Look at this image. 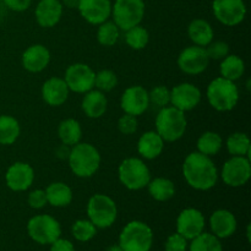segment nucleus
<instances>
[{
	"mask_svg": "<svg viewBox=\"0 0 251 251\" xmlns=\"http://www.w3.org/2000/svg\"><path fill=\"white\" fill-rule=\"evenodd\" d=\"M223 140L220 134L215 131H206L198 139V152L208 157L216 156L221 151Z\"/></svg>",
	"mask_w": 251,
	"mask_h": 251,
	"instance_id": "nucleus-31",
	"label": "nucleus"
},
{
	"mask_svg": "<svg viewBox=\"0 0 251 251\" xmlns=\"http://www.w3.org/2000/svg\"><path fill=\"white\" fill-rule=\"evenodd\" d=\"M50 251H75L73 243L66 239L58 238L50 244Z\"/></svg>",
	"mask_w": 251,
	"mask_h": 251,
	"instance_id": "nucleus-44",
	"label": "nucleus"
},
{
	"mask_svg": "<svg viewBox=\"0 0 251 251\" xmlns=\"http://www.w3.org/2000/svg\"><path fill=\"white\" fill-rule=\"evenodd\" d=\"M27 232L32 240L42 245H48L60 238L61 228L58 221L49 215H38L27 223Z\"/></svg>",
	"mask_w": 251,
	"mask_h": 251,
	"instance_id": "nucleus-9",
	"label": "nucleus"
},
{
	"mask_svg": "<svg viewBox=\"0 0 251 251\" xmlns=\"http://www.w3.org/2000/svg\"><path fill=\"white\" fill-rule=\"evenodd\" d=\"M97 228L90 220H78L73 226V235L78 242H88L95 238Z\"/></svg>",
	"mask_w": 251,
	"mask_h": 251,
	"instance_id": "nucleus-36",
	"label": "nucleus"
},
{
	"mask_svg": "<svg viewBox=\"0 0 251 251\" xmlns=\"http://www.w3.org/2000/svg\"><path fill=\"white\" fill-rule=\"evenodd\" d=\"M149 41V31L141 25H137V26H134L125 31V42L134 50H141V49L146 48Z\"/></svg>",
	"mask_w": 251,
	"mask_h": 251,
	"instance_id": "nucleus-33",
	"label": "nucleus"
},
{
	"mask_svg": "<svg viewBox=\"0 0 251 251\" xmlns=\"http://www.w3.org/2000/svg\"><path fill=\"white\" fill-rule=\"evenodd\" d=\"M137 126H139L137 118L135 115L126 114V113L123 117H120L119 122H118V129L124 135L135 134L137 131Z\"/></svg>",
	"mask_w": 251,
	"mask_h": 251,
	"instance_id": "nucleus-40",
	"label": "nucleus"
},
{
	"mask_svg": "<svg viewBox=\"0 0 251 251\" xmlns=\"http://www.w3.org/2000/svg\"><path fill=\"white\" fill-rule=\"evenodd\" d=\"M97 39L100 44L104 47H112L117 44L120 36V28L113 21H105L98 25Z\"/></svg>",
	"mask_w": 251,
	"mask_h": 251,
	"instance_id": "nucleus-34",
	"label": "nucleus"
},
{
	"mask_svg": "<svg viewBox=\"0 0 251 251\" xmlns=\"http://www.w3.org/2000/svg\"><path fill=\"white\" fill-rule=\"evenodd\" d=\"M20 124L16 118L11 115H0V145L9 146L19 139Z\"/></svg>",
	"mask_w": 251,
	"mask_h": 251,
	"instance_id": "nucleus-30",
	"label": "nucleus"
},
{
	"mask_svg": "<svg viewBox=\"0 0 251 251\" xmlns=\"http://www.w3.org/2000/svg\"><path fill=\"white\" fill-rule=\"evenodd\" d=\"M27 202L34 210H41V208H43L48 203L46 191L42 190V189H36V190L31 191L28 194V198H27Z\"/></svg>",
	"mask_w": 251,
	"mask_h": 251,
	"instance_id": "nucleus-42",
	"label": "nucleus"
},
{
	"mask_svg": "<svg viewBox=\"0 0 251 251\" xmlns=\"http://www.w3.org/2000/svg\"><path fill=\"white\" fill-rule=\"evenodd\" d=\"M188 247V240L179 233L169 235L166 242V251H185Z\"/></svg>",
	"mask_w": 251,
	"mask_h": 251,
	"instance_id": "nucleus-41",
	"label": "nucleus"
},
{
	"mask_svg": "<svg viewBox=\"0 0 251 251\" xmlns=\"http://www.w3.org/2000/svg\"><path fill=\"white\" fill-rule=\"evenodd\" d=\"M212 11L216 19L225 26H237L247 16L244 0H213Z\"/></svg>",
	"mask_w": 251,
	"mask_h": 251,
	"instance_id": "nucleus-11",
	"label": "nucleus"
},
{
	"mask_svg": "<svg viewBox=\"0 0 251 251\" xmlns=\"http://www.w3.org/2000/svg\"><path fill=\"white\" fill-rule=\"evenodd\" d=\"M206 97L213 109L218 112H229L239 102V90L234 81L216 77L210 82L206 91Z\"/></svg>",
	"mask_w": 251,
	"mask_h": 251,
	"instance_id": "nucleus-4",
	"label": "nucleus"
},
{
	"mask_svg": "<svg viewBox=\"0 0 251 251\" xmlns=\"http://www.w3.org/2000/svg\"><path fill=\"white\" fill-rule=\"evenodd\" d=\"M183 176L189 186L199 191H207L217 184L218 169L211 157L191 152L184 159Z\"/></svg>",
	"mask_w": 251,
	"mask_h": 251,
	"instance_id": "nucleus-1",
	"label": "nucleus"
},
{
	"mask_svg": "<svg viewBox=\"0 0 251 251\" xmlns=\"http://www.w3.org/2000/svg\"><path fill=\"white\" fill-rule=\"evenodd\" d=\"M119 180L129 190H141L147 188L151 180V172L142 159L136 157L125 158L118 169Z\"/></svg>",
	"mask_w": 251,
	"mask_h": 251,
	"instance_id": "nucleus-6",
	"label": "nucleus"
},
{
	"mask_svg": "<svg viewBox=\"0 0 251 251\" xmlns=\"http://www.w3.org/2000/svg\"><path fill=\"white\" fill-rule=\"evenodd\" d=\"M188 126L185 113L173 105L161 108L156 117V132L164 142H176L184 136Z\"/></svg>",
	"mask_w": 251,
	"mask_h": 251,
	"instance_id": "nucleus-3",
	"label": "nucleus"
},
{
	"mask_svg": "<svg viewBox=\"0 0 251 251\" xmlns=\"http://www.w3.org/2000/svg\"><path fill=\"white\" fill-rule=\"evenodd\" d=\"M107 251H124V250L120 248V245H112V247L108 248Z\"/></svg>",
	"mask_w": 251,
	"mask_h": 251,
	"instance_id": "nucleus-46",
	"label": "nucleus"
},
{
	"mask_svg": "<svg viewBox=\"0 0 251 251\" xmlns=\"http://www.w3.org/2000/svg\"><path fill=\"white\" fill-rule=\"evenodd\" d=\"M77 10L91 25H100L112 16L110 0H80Z\"/></svg>",
	"mask_w": 251,
	"mask_h": 251,
	"instance_id": "nucleus-18",
	"label": "nucleus"
},
{
	"mask_svg": "<svg viewBox=\"0 0 251 251\" xmlns=\"http://www.w3.org/2000/svg\"><path fill=\"white\" fill-rule=\"evenodd\" d=\"M64 6L60 0H39L34 16L37 24L44 28L54 27L63 16Z\"/></svg>",
	"mask_w": 251,
	"mask_h": 251,
	"instance_id": "nucleus-19",
	"label": "nucleus"
},
{
	"mask_svg": "<svg viewBox=\"0 0 251 251\" xmlns=\"http://www.w3.org/2000/svg\"><path fill=\"white\" fill-rule=\"evenodd\" d=\"M68 85L65 80L60 77H50L42 86V98L50 107H59L68 100Z\"/></svg>",
	"mask_w": 251,
	"mask_h": 251,
	"instance_id": "nucleus-20",
	"label": "nucleus"
},
{
	"mask_svg": "<svg viewBox=\"0 0 251 251\" xmlns=\"http://www.w3.org/2000/svg\"><path fill=\"white\" fill-rule=\"evenodd\" d=\"M149 194L151 198H153L156 201H168L176 195V185L171 179L167 178H156L153 180H150L149 185Z\"/></svg>",
	"mask_w": 251,
	"mask_h": 251,
	"instance_id": "nucleus-29",
	"label": "nucleus"
},
{
	"mask_svg": "<svg viewBox=\"0 0 251 251\" xmlns=\"http://www.w3.org/2000/svg\"><path fill=\"white\" fill-rule=\"evenodd\" d=\"M190 251H222V244L216 235L202 232L191 240Z\"/></svg>",
	"mask_w": 251,
	"mask_h": 251,
	"instance_id": "nucleus-35",
	"label": "nucleus"
},
{
	"mask_svg": "<svg viewBox=\"0 0 251 251\" xmlns=\"http://www.w3.org/2000/svg\"><path fill=\"white\" fill-rule=\"evenodd\" d=\"M144 0H115L112 5L113 22L120 31H127L141 24L145 16Z\"/></svg>",
	"mask_w": 251,
	"mask_h": 251,
	"instance_id": "nucleus-8",
	"label": "nucleus"
},
{
	"mask_svg": "<svg viewBox=\"0 0 251 251\" xmlns=\"http://www.w3.org/2000/svg\"><path fill=\"white\" fill-rule=\"evenodd\" d=\"M58 136L60 139L61 144L66 146H74L78 144L82 137V127L77 120L65 119L59 124L58 126Z\"/></svg>",
	"mask_w": 251,
	"mask_h": 251,
	"instance_id": "nucleus-27",
	"label": "nucleus"
},
{
	"mask_svg": "<svg viewBox=\"0 0 251 251\" xmlns=\"http://www.w3.org/2000/svg\"><path fill=\"white\" fill-rule=\"evenodd\" d=\"M5 6L15 12L26 11L32 4V0H2Z\"/></svg>",
	"mask_w": 251,
	"mask_h": 251,
	"instance_id": "nucleus-43",
	"label": "nucleus"
},
{
	"mask_svg": "<svg viewBox=\"0 0 251 251\" xmlns=\"http://www.w3.org/2000/svg\"><path fill=\"white\" fill-rule=\"evenodd\" d=\"M87 215L96 228H109L117 220V203L110 196L95 194L87 202Z\"/></svg>",
	"mask_w": 251,
	"mask_h": 251,
	"instance_id": "nucleus-7",
	"label": "nucleus"
},
{
	"mask_svg": "<svg viewBox=\"0 0 251 251\" xmlns=\"http://www.w3.org/2000/svg\"><path fill=\"white\" fill-rule=\"evenodd\" d=\"M96 73L91 66L83 63L71 64L65 71V80L69 90L75 93H83L95 87Z\"/></svg>",
	"mask_w": 251,
	"mask_h": 251,
	"instance_id": "nucleus-12",
	"label": "nucleus"
},
{
	"mask_svg": "<svg viewBox=\"0 0 251 251\" xmlns=\"http://www.w3.org/2000/svg\"><path fill=\"white\" fill-rule=\"evenodd\" d=\"M60 1L63 6L68 7V9H77L80 0H60Z\"/></svg>",
	"mask_w": 251,
	"mask_h": 251,
	"instance_id": "nucleus-45",
	"label": "nucleus"
},
{
	"mask_svg": "<svg viewBox=\"0 0 251 251\" xmlns=\"http://www.w3.org/2000/svg\"><path fill=\"white\" fill-rule=\"evenodd\" d=\"M71 172L78 178H90L97 173L100 166V154L93 145L78 142L71 146L68 157Z\"/></svg>",
	"mask_w": 251,
	"mask_h": 251,
	"instance_id": "nucleus-2",
	"label": "nucleus"
},
{
	"mask_svg": "<svg viewBox=\"0 0 251 251\" xmlns=\"http://www.w3.org/2000/svg\"><path fill=\"white\" fill-rule=\"evenodd\" d=\"M118 77L114 71L112 70H100V73L96 74L95 77V87L102 92H109L113 88L117 87Z\"/></svg>",
	"mask_w": 251,
	"mask_h": 251,
	"instance_id": "nucleus-37",
	"label": "nucleus"
},
{
	"mask_svg": "<svg viewBox=\"0 0 251 251\" xmlns=\"http://www.w3.org/2000/svg\"><path fill=\"white\" fill-rule=\"evenodd\" d=\"M34 180V171L28 163L25 162H15L7 168L5 174V181L10 190L26 191L31 188Z\"/></svg>",
	"mask_w": 251,
	"mask_h": 251,
	"instance_id": "nucleus-17",
	"label": "nucleus"
},
{
	"mask_svg": "<svg viewBox=\"0 0 251 251\" xmlns=\"http://www.w3.org/2000/svg\"><path fill=\"white\" fill-rule=\"evenodd\" d=\"M251 164L249 157L232 156L222 168V180L230 188H240L250 180Z\"/></svg>",
	"mask_w": 251,
	"mask_h": 251,
	"instance_id": "nucleus-10",
	"label": "nucleus"
},
{
	"mask_svg": "<svg viewBox=\"0 0 251 251\" xmlns=\"http://www.w3.org/2000/svg\"><path fill=\"white\" fill-rule=\"evenodd\" d=\"M210 58L205 47L191 46L181 50L178 56V66L188 75H199L207 69Z\"/></svg>",
	"mask_w": 251,
	"mask_h": 251,
	"instance_id": "nucleus-13",
	"label": "nucleus"
},
{
	"mask_svg": "<svg viewBox=\"0 0 251 251\" xmlns=\"http://www.w3.org/2000/svg\"><path fill=\"white\" fill-rule=\"evenodd\" d=\"M120 107L126 114L139 115L144 114L150 107L149 91L142 86H130L123 92L120 98Z\"/></svg>",
	"mask_w": 251,
	"mask_h": 251,
	"instance_id": "nucleus-16",
	"label": "nucleus"
},
{
	"mask_svg": "<svg viewBox=\"0 0 251 251\" xmlns=\"http://www.w3.org/2000/svg\"><path fill=\"white\" fill-rule=\"evenodd\" d=\"M44 191H46L47 201L53 207H65L73 201V190L70 186L61 181L49 184Z\"/></svg>",
	"mask_w": 251,
	"mask_h": 251,
	"instance_id": "nucleus-26",
	"label": "nucleus"
},
{
	"mask_svg": "<svg viewBox=\"0 0 251 251\" xmlns=\"http://www.w3.org/2000/svg\"><path fill=\"white\" fill-rule=\"evenodd\" d=\"M164 141L156 131H146L137 141V152L145 159H156L163 152Z\"/></svg>",
	"mask_w": 251,
	"mask_h": 251,
	"instance_id": "nucleus-24",
	"label": "nucleus"
},
{
	"mask_svg": "<svg viewBox=\"0 0 251 251\" xmlns=\"http://www.w3.org/2000/svg\"><path fill=\"white\" fill-rule=\"evenodd\" d=\"M188 36L195 46L207 47L213 41L215 32L206 20L195 19L189 24Z\"/></svg>",
	"mask_w": 251,
	"mask_h": 251,
	"instance_id": "nucleus-25",
	"label": "nucleus"
},
{
	"mask_svg": "<svg viewBox=\"0 0 251 251\" xmlns=\"http://www.w3.org/2000/svg\"><path fill=\"white\" fill-rule=\"evenodd\" d=\"M153 243V232L146 223L131 221L123 228L119 245L124 251H150Z\"/></svg>",
	"mask_w": 251,
	"mask_h": 251,
	"instance_id": "nucleus-5",
	"label": "nucleus"
},
{
	"mask_svg": "<svg viewBox=\"0 0 251 251\" xmlns=\"http://www.w3.org/2000/svg\"><path fill=\"white\" fill-rule=\"evenodd\" d=\"M226 146L230 156L249 157L251 151L250 139L245 132H234L230 135Z\"/></svg>",
	"mask_w": 251,
	"mask_h": 251,
	"instance_id": "nucleus-32",
	"label": "nucleus"
},
{
	"mask_svg": "<svg viewBox=\"0 0 251 251\" xmlns=\"http://www.w3.org/2000/svg\"><path fill=\"white\" fill-rule=\"evenodd\" d=\"M221 76L227 80L237 81L244 75L245 64L240 56L235 54H228L225 59H222V63L220 66Z\"/></svg>",
	"mask_w": 251,
	"mask_h": 251,
	"instance_id": "nucleus-28",
	"label": "nucleus"
},
{
	"mask_svg": "<svg viewBox=\"0 0 251 251\" xmlns=\"http://www.w3.org/2000/svg\"><path fill=\"white\" fill-rule=\"evenodd\" d=\"M210 227L218 239L228 238L237 230V218L228 210H216L210 217Z\"/></svg>",
	"mask_w": 251,
	"mask_h": 251,
	"instance_id": "nucleus-22",
	"label": "nucleus"
},
{
	"mask_svg": "<svg viewBox=\"0 0 251 251\" xmlns=\"http://www.w3.org/2000/svg\"><path fill=\"white\" fill-rule=\"evenodd\" d=\"M50 61V53L43 44H33L22 54V66L29 73H41Z\"/></svg>",
	"mask_w": 251,
	"mask_h": 251,
	"instance_id": "nucleus-21",
	"label": "nucleus"
},
{
	"mask_svg": "<svg viewBox=\"0 0 251 251\" xmlns=\"http://www.w3.org/2000/svg\"><path fill=\"white\" fill-rule=\"evenodd\" d=\"M210 60H222L229 54V46L223 41L211 42L207 47H205Z\"/></svg>",
	"mask_w": 251,
	"mask_h": 251,
	"instance_id": "nucleus-39",
	"label": "nucleus"
},
{
	"mask_svg": "<svg viewBox=\"0 0 251 251\" xmlns=\"http://www.w3.org/2000/svg\"><path fill=\"white\" fill-rule=\"evenodd\" d=\"M205 217L196 208L189 207L181 211L176 218V233L183 235L186 240H193L203 232Z\"/></svg>",
	"mask_w": 251,
	"mask_h": 251,
	"instance_id": "nucleus-15",
	"label": "nucleus"
},
{
	"mask_svg": "<svg viewBox=\"0 0 251 251\" xmlns=\"http://www.w3.org/2000/svg\"><path fill=\"white\" fill-rule=\"evenodd\" d=\"M150 104L158 108H164L171 104V90L167 86L158 85L149 92Z\"/></svg>",
	"mask_w": 251,
	"mask_h": 251,
	"instance_id": "nucleus-38",
	"label": "nucleus"
},
{
	"mask_svg": "<svg viewBox=\"0 0 251 251\" xmlns=\"http://www.w3.org/2000/svg\"><path fill=\"white\" fill-rule=\"evenodd\" d=\"M201 102V91L190 82H183L171 90V104L181 112L195 109Z\"/></svg>",
	"mask_w": 251,
	"mask_h": 251,
	"instance_id": "nucleus-14",
	"label": "nucleus"
},
{
	"mask_svg": "<svg viewBox=\"0 0 251 251\" xmlns=\"http://www.w3.org/2000/svg\"><path fill=\"white\" fill-rule=\"evenodd\" d=\"M83 113L91 119H98L103 117L107 112L108 100L104 92L98 90H91L85 93L82 103H81Z\"/></svg>",
	"mask_w": 251,
	"mask_h": 251,
	"instance_id": "nucleus-23",
	"label": "nucleus"
}]
</instances>
